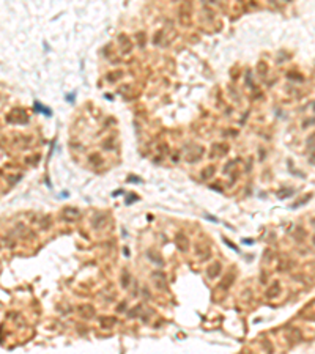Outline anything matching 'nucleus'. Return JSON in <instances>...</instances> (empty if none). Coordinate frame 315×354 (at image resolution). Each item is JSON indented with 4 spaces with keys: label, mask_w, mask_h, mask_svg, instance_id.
<instances>
[{
    "label": "nucleus",
    "mask_w": 315,
    "mask_h": 354,
    "mask_svg": "<svg viewBox=\"0 0 315 354\" xmlns=\"http://www.w3.org/2000/svg\"><path fill=\"white\" fill-rule=\"evenodd\" d=\"M79 312H80V315L84 316V318H91V316L95 315V309L91 305H82L80 309H79Z\"/></svg>",
    "instance_id": "obj_1"
},
{
    "label": "nucleus",
    "mask_w": 315,
    "mask_h": 354,
    "mask_svg": "<svg viewBox=\"0 0 315 354\" xmlns=\"http://www.w3.org/2000/svg\"><path fill=\"white\" fill-rule=\"evenodd\" d=\"M219 269H221V265H218V263H216V265H213V268L208 271V275H210L211 279H213V277H216V275H218V272H219Z\"/></svg>",
    "instance_id": "obj_2"
}]
</instances>
